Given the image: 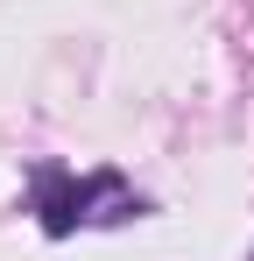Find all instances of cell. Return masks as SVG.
<instances>
[{"mask_svg":"<svg viewBox=\"0 0 254 261\" xmlns=\"http://www.w3.org/2000/svg\"><path fill=\"white\" fill-rule=\"evenodd\" d=\"M99 198H127L120 170L71 176V170H57V163H42V170H36V219H42V233H49V240H71L78 226H106Z\"/></svg>","mask_w":254,"mask_h":261,"instance_id":"cell-1","label":"cell"},{"mask_svg":"<svg viewBox=\"0 0 254 261\" xmlns=\"http://www.w3.org/2000/svg\"><path fill=\"white\" fill-rule=\"evenodd\" d=\"M247 261H254V254H247Z\"/></svg>","mask_w":254,"mask_h":261,"instance_id":"cell-2","label":"cell"}]
</instances>
